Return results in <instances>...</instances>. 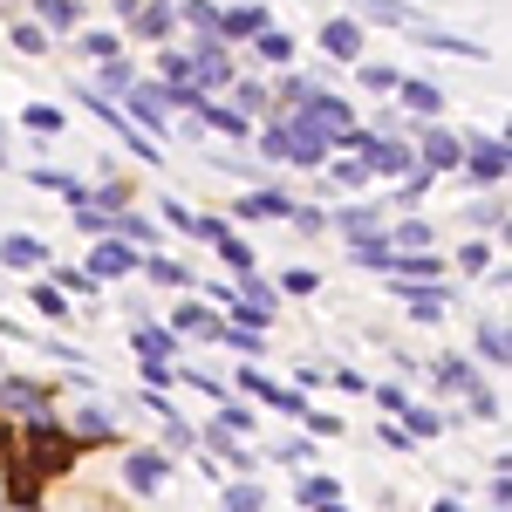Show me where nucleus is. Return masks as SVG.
Wrapping results in <instances>:
<instances>
[{
	"label": "nucleus",
	"instance_id": "1",
	"mask_svg": "<svg viewBox=\"0 0 512 512\" xmlns=\"http://www.w3.org/2000/svg\"><path fill=\"white\" fill-rule=\"evenodd\" d=\"M185 62H192V89L198 96H205V89H226V82H233V55H226V48H219V41H205V48H198V55H185Z\"/></svg>",
	"mask_w": 512,
	"mask_h": 512
},
{
	"label": "nucleus",
	"instance_id": "2",
	"mask_svg": "<svg viewBox=\"0 0 512 512\" xmlns=\"http://www.w3.org/2000/svg\"><path fill=\"white\" fill-rule=\"evenodd\" d=\"M465 171H472L478 185H506V144H499V137H472V144H465Z\"/></svg>",
	"mask_w": 512,
	"mask_h": 512
},
{
	"label": "nucleus",
	"instance_id": "3",
	"mask_svg": "<svg viewBox=\"0 0 512 512\" xmlns=\"http://www.w3.org/2000/svg\"><path fill=\"white\" fill-rule=\"evenodd\" d=\"M362 164H369V178H376V171H383V178H410V171H417L410 144H396V137H369V144H362Z\"/></svg>",
	"mask_w": 512,
	"mask_h": 512
},
{
	"label": "nucleus",
	"instance_id": "4",
	"mask_svg": "<svg viewBox=\"0 0 512 512\" xmlns=\"http://www.w3.org/2000/svg\"><path fill=\"white\" fill-rule=\"evenodd\" d=\"M301 117L315 123V130L328 137V144H335L342 130H355V110L342 103V96H328V89H315V96H308V110H301Z\"/></svg>",
	"mask_w": 512,
	"mask_h": 512
},
{
	"label": "nucleus",
	"instance_id": "5",
	"mask_svg": "<svg viewBox=\"0 0 512 512\" xmlns=\"http://www.w3.org/2000/svg\"><path fill=\"white\" fill-rule=\"evenodd\" d=\"M239 390L260 396V403H267V410H280V417H308V396H301V390H280V383H267L260 369H246V376H239Z\"/></svg>",
	"mask_w": 512,
	"mask_h": 512
},
{
	"label": "nucleus",
	"instance_id": "6",
	"mask_svg": "<svg viewBox=\"0 0 512 512\" xmlns=\"http://www.w3.org/2000/svg\"><path fill=\"white\" fill-rule=\"evenodd\" d=\"M280 130H287V164H321L328 158V137H321L308 117H287Z\"/></svg>",
	"mask_w": 512,
	"mask_h": 512
},
{
	"label": "nucleus",
	"instance_id": "7",
	"mask_svg": "<svg viewBox=\"0 0 512 512\" xmlns=\"http://www.w3.org/2000/svg\"><path fill=\"white\" fill-rule=\"evenodd\" d=\"M137 267V246H123V239H96V253H89V280H123Z\"/></svg>",
	"mask_w": 512,
	"mask_h": 512
},
{
	"label": "nucleus",
	"instance_id": "8",
	"mask_svg": "<svg viewBox=\"0 0 512 512\" xmlns=\"http://www.w3.org/2000/svg\"><path fill=\"white\" fill-rule=\"evenodd\" d=\"M123 478H130V492H158L164 478H171V458L164 451H130L123 458Z\"/></svg>",
	"mask_w": 512,
	"mask_h": 512
},
{
	"label": "nucleus",
	"instance_id": "9",
	"mask_svg": "<svg viewBox=\"0 0 512 512\" xmlns=\"http://www.w3.org/2000/svg\"><path fill=\"white\" fill-rule=\"evenodd\" d=\"M48 403H55L48 390H35V383H7V376H0V410H14V417L41 424V417H48Z\"/></svg>",
	"mask_w": 512,
	"mask_h": 512
},
{
	"label": "nucleus",
	"instance_id": "10",
	"mask_svg": "<svg viewBox=\"0 0 512 512\" xmlns=\"http://www.w3.org/2000/svg\"><path fill=\"white\" fill-rule=\"evenodd\" d=\"M0 267H14V274H35V267H48V246H41L35 233L0 239Z\"/></svg>",
	"mask_w": 512,
	"mask_h": 512
},
{
	"label": "nucleus",
	"instance_id": "11",
	"mask_svg": "<svg viewBox=\"0 0 512 512\" xmlns=\"http://www.w3.org/2000/svg\"><path fill=\"white\" fill-rule=\"evenodd\" d=\"M130 117L144 123V130H164V123H171V103H164V89H151V82H130Z\"/></svg>",
	"mask_w": 512,
	"mask_h": 512
},
{
	"label": "nucleus",
	"instance_id": "12",
	"mask_svg": "<svg viewBox=\"0 0 512 512\" xmlns=\"http://www.w3.org/2000/svg\"><path fill=\"white\" fill-rule=\"evenodd\" d=\"M321 55L355 62V55H362V21H321Z\"/></svg>",
	"mask_w": 512,
	"mask_h": 512
},
{
	"label": "nucleus",
	"instance_id": "13",
	"mask_svg": "<svg viewBox=\"0 0 512 512\" xmlns=\"http://www.w3.org/2000/svg\"><path fill=\"white\" fill-rule=\"evenodd\" d=\"M130 14H137L130 28H137V35H144V41H164V35H171V28H178V14H171V0H137Z\"/></svg>",
	"mask_w": 512,
	"mask_h": 512
},
{
	"label": "nucleus",
	"instance_id": "14",
	"mask_svg": "<svg viewBox=\"0 0 512 512\" xmlns=\"http://www.w3.org/2000/svg\"><path fill=\"white\" fill-rule=\"evenodd\" d=\"M458 158H465V144H458L451 130H424V151H417V164H424V171H451Z\"/></svg>",
	"mask_w": 512,
	"mask_h": 512
},
{
	"label": "nucleus",
	"instance_id": "15",
	"mask_svg": "<svg viewBox=\"0 0 512 512\" xmlns=\"http://www.w3.org/2000/svg\"><path fill=\"white\" fill-rule=\"evenodd\" d=\"M212 28H219V41H246V35H260V28H267V7H226Z\"/></svg>",
	"mask_w": 512,
	"mask_h": 512
},
{
	"label": "nucleus",
	"instance_id": "16",
	"mask_svg": "<svg viewBox=\"0 0 512 512\" xmlns=\"http://www.w3.org/2000/svg\"><path fill=\"white\" fill-rule=\"evenodd\" d=\"M198 130H219V137H253V123L239 117V110H226V103H198Z\"/></svg>",
	"mask_w": 512,
	"mask_h": 512
},
{
	"label": "nucleus",
	"instance_id": "17",
	"mask_svg": "<svg viewBox=\"0 0 512 512\" xmlns=\"http://www.w3.org/2000/svg\"><path fill=\"white\" fill-rule=\"evenodd\" d=\"M239 219H294V198L287 192H246L239 198Z\"/></svg>",
	"mask_w": 512,
	"mask_h": 512
},
{
	"label": "nucleus",
	"instance_id": "18",
	"mask_svg": "<svg viewBox=\"0 0 512 512\" xmlns=\"http://www.w3.org/2000/svg\"><path fill=\"white\" fill-rule=\"evenodd\" d=\"M28 451H35V472H62L76 444H69V437H48V431H35V437H28Z\"/></svg>",
	"mask_w": 512,
	"mask_h": 512
},
{
	"label": "nucleus",
	"instance_id": "19",
	"mask_svg": "<svg viewBox=\"0 0 512 512\" xmlns=\"http://www.w3.org/2000/svg\"><path fill=\"white\" fill-rule=\"evenodd\" d=\"M205 444H212V458H226L233 472H253V465H260V458H253V451H246V444H239L233 431H219V424L205 431Z\"/></svg>",
	"mask_w": 512,
	"mask_h": 512
},
{
	"label": "nucleus",
	"instance_id": "20",
	"mask_svg": "<svg viewBox=\"0 0 512 512\" xmlns=\"http://www.w3.org/2000/svg\"><path fill=\"white\" fill-rule=\"evenodd\" d=\"M355 7L376 14L383 28H417V7H410V0H355Z\"/></svg>",
	"mask_w": 512,
	"mask_h": 512
},
{
	"label": "nucleus",
	"instance_id": "21",
	"mask_svg": "<svg viewBox=\"0 0 512 512\" xmlns=\"http://www.w3.org/2000/svg\"><path fill=\"white\" fill-rule=\"evenodd\" d=\"M205 335H219V342H226V349H239V355H246V362H253V355L267 349V342H260V328H239V321H233V328H226V321H212Z\"/></svg>",
	"mask_w": 512,
	"mask_h": 512
},
{
	"label": "nucleus",
	"instance_id": "22",
	"mask_svg": "<svg viewBox=\"0 0 512 512\" xmlns=\"http://www.w3.org/2000/svg\"><path fill=\"white\" fill-rule=\"evenodd\" d=\"M171 349H178L171 328H137V355H144V362H171Z\"/></svg>",
	"mask_w": 512,
	"mask_h": 512
},
{
	"label": "nucleus",
	"instance_id": "23",
	"mask_svg": "<svg viewBox=\"0 0 512 512\" xmlns=\"http://www.w3.org/2000/svg\"><path fill=\"white\" fill-rule=\"evenodd\" d=\"M28 301H35V315H48V321L69 315V301H62V287H55V280H35V287H28Z\"/></svg>",
	"mask_w": 512,
	"mask_h": 512
},
{
	"label": "nucleus",
	"instance_id": "24",
	"mask_svg": "<svg viewBox=\"0 0 512 512\" xmlns=\"http://www.w3.org/2000/svg\"><path fill=\"white\" fill-rule=\"evenodd\" d=\"M403 294H410V315H417V321H444V308H451L437 287H403Z\"/></svg>",
	"mask_w": 512,
	"mask_h": 512
},
{
	"label": "nucleus",
	"instance_id": "25",
	"mask_svg": "<svg viewBox=\"0 0 512 512\" xmlns=\"http://www.w3.org/2000/svg\"><path fill=\"white\" fill-rule=\"evenodd\" d=\"M390 253H431V226H424V219H403Z\"/></svg>",
	"mask_w": 512,
	"mask_h": 512
},
{
	"label": "nucleus",
	"instance_id": "26",
	"mask_svg": "<svg viewBox=\"0 0 512 512\" xmlns=\"http://www.w3.org/2000/svg\"><path fill=\"white\" fill-rule=\"evenodd\" d=\"M390 267H396L403 280H424V274L437 280V253H390Z\"/></svg>",
	"mask_w": 512,
	"mask_h": 512
},
{
	"label": "nucleus",
	"instance_id": "27",
	"mask_svg": "<svg viewBox=\"0 0 512 512\" xmlns=\"http://www.w3.org/2000/svg\"><path fill=\"white\" fill-rule=\"evenodd\" d=\"M219 506H226V512H267V492H260V485H226Z\"/></svg>",
	"mask_w": 512,
	"mask_h": 512
},
{
	"label": "nucleus",
	"instance_id": "28",
	"mask_svg": "<svg viewBox=\"0 0 512 512\" xmlns=\"http://www.w3.org/2000/svg\"><path fill=\"white\" fill-rule=\"evenodd\" d=\"M396 89H403V103H410V110H424V117H437V110H444V96H437L431 82H396Z\"/></svg>",
	"mask_w": 512,
	"mask_h": 512
},
{
	"label": "nucleus",
	"instance_id": "29",
	"mask_svg": "<svg viewBox=\"0 0 512 512\" xmlns=\"http://www.w3.org/2000/svg\"><path fill=\"white\" fill-rule=\"evenodd\" d=\"M478 355H485V362H506V321H485V328H478Z\"/></svg>",
	"mask_w": 512,
	"mask_h": 512
},
{
	"label": "nucleus",
	"instance_id": "30",
	"mask_svg": "<svg viewBox=\"0 0 512 512\" xmlns=\"http://www.w3.org/2000/svg\"><path fill=\"white\" fill-rule=\"evenodd\" d=\"M21 123H28V130H41V137H55V130H62V110H55V103H28V110H21Z\"/></svg>",
	"mask_w": 512,
	"mask_h": 512
},
{
	"label": "nucleus",
	"instance_id": "31",
	"mask_svg": "<svg viewBox=\"0 0 512 512\" xmlns=\"http://www.w3.org/2000/svg\"><path fill=\"white\" fill-rule=\"evenodd\" d=\"M35 14L48 21V28H76V14H82V7H76V0H35Z\"/></svg>",
	"mask_w": 512,
	"mask_h": 512
},
{
	"label": "nucleus",
	"instance_id": "32",
	"mask_svg": "<svg viewBox=\"0 0 512 512\" xmlns=\"http://www.w3.org/2000/svg\"><path fill=\"white\" fill-rule=\"evenodd\" d=\"M76 431H82V437H110V431H117V417L89 403V410H76Z\"/></svg>",
	"mask_w": 512,
	"mask_h": 512
},
{
	"label": "nucleus",
	"instance_id": "33",
	"mask_svg": "<svg viewBox=\"0 0 512 512\" xmlns=\"http://www.w3.org/2000/svg\"><path fill=\"white\" fill-rule=\"evenodd\" d=\"M396 82H403V76H396L390 62H362V89H376V96H390Z\"/></svg>",
	"mask_w": 512,
	"mask_h": 512
},
{
	"label": "nucleus",
	"instance_id": "34",
	"mask_svg": "<svg viewBox=\"0 0 512 512\" xmlns=\"http://www.w3.org/2000/svg\"><path fill=\"white\" fill-rule=\"evenodd\" d=\"M403 424H410L403 437H437V431H444V417H437V410H417V403L403 410Z\"/></svg>",
	"mask_w": 512,
	"mask_h": 512
},
{
	"label": "nucleus",
	"instance_id": "35",
	"mask_svg": "<svg viewBox=\"0 0 512 512\" xmlns=\"http://www.w3.org/2000/svg\"><path fill=\"white\" fill-rule=\"evenodd\" d=\"M349 253L362 260V267H390V239H383V233H376V239H355Z\"/></svg>",
	"mask_w": 512,
	"mask_h": 512
},
{
	"label": "nucleus",
	"instance_id": "36",
	"mask_svg": "<svg viewBox=\"0 0 512 512\" xmlns=\"http://www.w3.org/2000/svg\"><path fill=\"white\" fill-rule=\"evenodd\" d=\"M130 82H137V69H130V62H103V82H96V89H110V96H130Z\"/></svg>",
	"mask_w": 512,
	"mask_h": 512
},
{
	"label": "nucleus",
	"instance_id": "37",
	"mask_svg": "<svg viewBox=\"0 0 512 512\" xmlns=\"http://www.w3.org/2000/svg\"><path fill=\"white\" fill-rule=\"evenodd\" d=\"M205 328H212V315H205L198 301H185V308H178V321H171V335H205Z\"/></svg>",
	"mask_w": 512,
	"mask_h": 512
},
{
	"label": "nucleus",
	"instance_id": "38",
	"mask_svg": "<svg viewBox=\"0 0 512 512\" xmlns=\"http://www.w3.org/2000/svg\"><path fill=\"white\" fill-rule=\"evenodd\" d=\"M335 226H342V233H376V205H349V212H335Z\"/></svg>",
	"mask_w": 512,
	"mask_h": 512
},
{
	"label": "nucleus",
	"instance_id": "39",
	"mask_svg": "<svg viewBox=\"0 0 512 512\" xmlns=\"http://www.w3.org/2000/svg\"><path fill=\"white\" fill-rule=\"evenodd\" d=\"M212 246H219V260H226V267H239V274H246V267H253V246H246V239H212Z\"/></svg>",
	"mask_w": 512,
	"mask_h": 512
},
{
	"label": "nucleus",
	"instance_id": "40",
	"mask_svg": "<svg viewBox=\"0 0 512 512\" xmlns=\"http://www.w3.org/2000/svg\"><path fill=\"white\" fill-rule=\"evenodd\" d=\"M144 274L158 280V287H185V280H192L185 267H178V260H144Z\"/></svg>",
	"mask_w": 512,
	"mask_h": 512
},
{
	"label": "nucleus",
	"instance_id": "41",
	"mask_svg": "<svg viewBox=\"0 0 512 512\" xmlns=\"http://www.w3.org/2000/svg\"><path fill=\"white\" fill-rule=\"evenodd\" d=\"M253 41H260V55H267V62H287V55H294V41H287V35H274V28H260Z\"/></svg>",
	"mask_w": 512,
	"mask_h": 512
},
{
	"label": "nucleus",
	"instance_id": "42",
	"mask_svg": "<svg viewBox=\"0 0 512 512\" xmlns=\"http://www.w3.org/2000/svg\"><path fill=\"white\" fill-rule=\"evenodd\" d=\"M328 178H335V185H342V192H362V185H369V164H335V171H328Z\"/></svg>",
	"mask_w": 512,
	"mask_h": 512
},
{
	"label": "nucleus",
	"instance_id": "43",
	"mask_svg": "<svg viewBox=\"0 0 512 512\" xmlns=\"http://www.w3.org/2000/svg\"><path fill=\"white\" fill-rule=\"evenodd\" d=\"M335 499V478H301V506H328Z\"/></svg>",
	"mask_w": 512,
	"mask_h": 512
},
{
	"label": "nucleus",
	"instance_id": "44",
	"mask_svg": "<svg viewBox=\"0 0 512 512\" xmlns=\"http://www.w3.org/2000/svg\"><path fill=\"white\" fill-rule=\"evenodd\" d=\"M437 383H444V390H472V369H465V362H437Z\"/></svg>",
	"mask_w": 512,
	"mask_h": 512
},
{
	"label": "nucleus",
	"instance_id": "45",
	"mask_svg": "<svg viewBox=\"0 0 512 512\" xmlns=\"http://www.w3.org/2000/svg\"><path fill=\"white\" fill-rule=\"evenodd\" d=\"M14 48H21V55H41V48H48V35H41L35 21H21V28H14Z\"/></svg>",
	"mask_w": 512,
	"mask_h": 512
},
{
	"label": "nucleus",
	"instance_id": "46",
	"mask_svg": "<svg viewBox=\"0 0 512 512\" xmlns=\"http://www.w3.org/2000/svg\"><path fill=\"white\" fill-rule=\"evenodd\" d=\"M376 410H390V417H403V410H410V396L396 390V383H376Z\"/></svg>",
	"mask_w": 512,
	"mask_h": 512
},
{
	"label": "nucleus",
	"instance_id": "47",
	"mask_svg": "<svg viewBox=\"0 0 512 512\" xmlns=\"http://www.w3.org/2000/svg\"><path fill=\"white\" fill-rule=\"evenodd\" d=\"M185 21H192V28H205V35H212V21H219V7H212V0H185Z\"/></svg>",
	"mask_w": 512,
	"mask_h": 512
},
{
	"label": "nucleus",
	"instance_id": "48",
	"mask_svg": "<svg viewBox=\"0 0 512 512\" xmlns=\"http://www.w3.org/2000/svg\"><path fill=\"white\" fill-rule=\"evenodd\" d=\"M82 48H89L96 62H117V35H82Z\"/></svg>",
	"mask_w": 512,
	"mask_h": 512
},
{
	"label": "nucleus",
	"instance_id": "49",
	"mask_svg": "<svg viewBox=\"0 0 512 512\" xmlns=\"http://www.w3.org/2000/svg\"><path fill=\"white\" fill-rule=\"evenodd\" d=\"M260 151H267V158H287V130H280V123L260 130Z\"/></svg>",
	"mask_w": 512,
	"mask_h": 512
},
{
	"label": "nucleus",
	"instance_id": "50",
	"mask_svg": "<svg viewBox=\"0 0 512 512\" xmlns=\"http://www.w3.org/2000/svg\"><path fill=\"white\" fill-rule=\"evenodd\" d=\"M280 287H287V294H315L321 280H315V274H308V267H294V274H280Z\"/></svg>",
	"mask_w": 512,
	"mask_h": 512
},
{
	"label": "nucleus",
	"instance_id": "51",
	"mask_svg": "<svg viewBox=\"0 0 512 512\" xmlns=\"http://www.w3.org/2000/svg\"><path fill=\"white\" fill-rule=\"evenodd\" d=\"M472 417H499V396L478 390V383H472Z\"/></svg>",
	"mask_w": 512,
	"mask_h": 512
},
{
	"label": "nucleus",
	"instance_id": "52",
	"mask_svg": "<svg viewBox=\"0 0 512 512\" xmlns=\"http://www.w3.org/2000/svg\"><path fill=\"white\" fill-rule=\"evenodd\" d=\"M431 512H465V506H458V499H437V506Z\"/></svg>",
	"mask_w": 512,
	"mask_h": 512
},
{
	"label": "nucleus",
	"instance_id": "53",
	"mask_svg": "<svg viewBox=\"0 0 512 512\" xmlns=\"http://www.w3.org/2000/svg\"><path fill=\"white\" fill-rule=\"evenodd\" d=\"M321 512H349V506H342V499H328V506H321Z\"/></svg>",
	"mask_w": 512,
	"mask_h": 512
}]
</instances>
